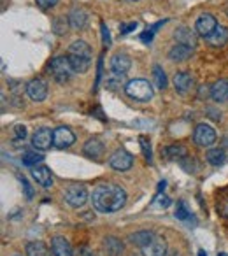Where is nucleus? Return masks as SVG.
<instances>
[{
	"mask_svg": "<svg viewBox=\"0 0 228 256\" xmlns=\"http://www.w3.org/2000/svg\"><path fill=\"white\" fill-rule=\"evenodd\" d=\"M126 204V192L120 184L104 182L96 184L92 192V206L96 212L114 214Z\"/></svg>",
	"mask_w": 228,
	"mask_h": 256,
	"instance_id": "nucleus-1",
	"label": "nucleus"
},
{
	"mask_svg": "<svg viewBox=\"0 0 228 256\" xmlns=\"http://www.w3.org/2000/svg\"><path fill=\"white\" fill-rule=\"evenodd\" d=\"M125 93L137 102H150L154 96V90L148 79H132L125 84Z\"/></svg>",
	"mask_w": 228,
	"mask_h": 256,
	"instance_id": "nucleus-2",
	"label": "nucleus"
},
{
	"mask_svg": "<svg viewBox=\"0 0 228 256\" xmlns=\"http://www.w3.org/2000/svg\"><path fill=\"white\" fill-rule=\"evenodd\" d=\"M48 74H50L56 82H60V84H65V82L70 81L74 70H72L70 64H68L67 54H65V56L51 58V62L48 64Z\"/></svg>",
	"mask_w": 228,
	"mask_h": 256,
	"instance_id": "nucleus-3",
	"label": "nucleus"
},
{
	"mask_svg": "<svg viewBox=\"0 0 228 256\" xmlns=\"http://www.w3.org/2000/svg\"><path fill=\"white\" fill-rule=\"evenodd\" d=\"M88 198H90V193H88V190H86V186H82V184H70V186H67L64 192V200L70 207H74V209L82 207L88 202Z\"/></svg>",
	"mask_w": 228,
	"mask_h": 256,
	"instance_id": "nucleus-4",
	"label": "nucleus"
},
{
	"mask_svg": "<svg viewBox=\"0 0 228 256\" xmlns=\"http://www.w3.org/2000/svg\"><path fill=\"white\" fill-rule=\"evenodd\" d=\"M193 140L196 146L209 148L216 142V130L207 123H198L193 130Z\"/></svg>",
	"mask_w": 228,
	"mask_h": 256,
	"instance_id": "nucleus-5",
	"label": "nucleus"
},
{
	"mask_svg": "<svg viewBox=\"0 0 228 256\" xmlns=\"http://www.w3.org/2000/svg\"><path fill=\"white\" fill-rule=\"evenodd\" d=\"M109 165H110V168L116 172H126L132 168L134 156L128 153V151L122 148V150H116L112 153V156L109 158Z\"/></svg>",
	"mask_w": 228,
	"mask_h": 256,
	"instance_id": "nucleus-6",
	"label": "nucleus"
},
{
	"mask_svg": "<svg viewBox=\"0 0 228 256\" xmlns=\"http://www.w3.org/2000/svg\"><path fill=\"white\" fill-rule=\"evenodd\" d=\"M76 142V136L70 128L67 126H58L53 130V146L58 150H67Z\"/></svg>",
	"mask_w": 228,
	"mask_h": 256,
	"instance_id": "nucleus-7",
	"label": "nucleus"
},
{
	"mask_svg": "<svg viewBox=\"0 0 228 256\" xmlns=\"http://www.w3.org/2000/svg\"><path fill=\"white\" fill-rule=\"evenodd\" d=\"M32 146L37 151H48L53 146V130L51 128H39L32 136Z\"/></svg>",
	"mask_w": 228,
	"mask_h": 256,
	"instance_id": "nucleus-8",
	"label": "nucleus"
},
{
	"mask_svg": "<svg viewBox=\"0 0 228 256\" xmlns=\"http://www.w3.org/2000/svg\"><path fill=\"white\" fill-rule=\"evenodd\" d=\"M216 26H218L216 18H214L212 14H209V12H204V14H200L198 18H196V22H195L196 34H198L200 37H206V39L214 32V30H216Z\"/></svg>",
	"mask_w": 228,
	"mask_h": 256,
	"instance_id": "nucleus-9",
	"label": "nucleus"
},
{
	"mask_svg": "<svg viewBox=\"0 0 228 256\" xmlns=\"http://www.w3.org/2000/svg\"><path fill=\"white\" fill-rule=\"evenodd\" d=\"M26 95L34 100V102H42L48 96V84L44 79L36 78L26 84Z\"/></svg>",
	"mask_w": 228,
	"mask_h": 256,
	"instance_id": "nucleus-10",
	"label": "nucleus"
},
{
	"mask_svg": "<svg viewBox=\"0 0 228 256\" xmlns=\"http://www.w3.org/2000/svg\"><path fill=\"white\" fill-rule=\"evenodd\" d=\"M140 254L142 256H167V242L160 235H154V238L140 248Z\"/></svg>",
	"mask_w": 228,
	"mask_h": 256,
	"instance_id": "nucleus-11",
	"label": "nucleus"
},
{
	"mask_svg": "<svg viewBox=\"0 0 228 256\" xmlns=\"http://www.w3.org/2000/svg\"><path fill=\"white\" fill-rule=\"evenodd\" d=\"M174 88L178 93L186 95V93L195 88V78H193L190 72H178V74L174 76Z\"/></svg>",
	"mask_w": 228,
	"mask_h": 256,
	"instance_id": "nucleus-12",
	"label": "nucleus"
},
{
	"mask_svg": "<svg viewBox=\"0 0 228 256\" xmlns=\"http://www.w3.org/2000/svg\"><path fill=\"white\" fill-rule=\"evenodd\" d=\"M30 174H32L34 181H36L37 184L42 186V188H51V186H53V174H51V170L46 167V165L32 167Z\"/></svg>",
	"mask_w": 228,
	"mask_h": 256,
	"instance_id": "nucleus-13",
	"label": "nucleus"
},
{
	"mask_svg": "<svg viewBox=\"0 0 228 256\" xmlns=\"http://www.w3.org/2000/svg\"><path fill=\"white\" fill-rule=\"evenodd\" d=\"M130 67H132V60L128 58V54L118 53L110 58V70H112V74L125 76L130 70Z\"/></svg>",
	"mask_w": 228,
	"mask_h": 256,
	"instance_id": "nucleus-14",
	"label": "nucleus"
},
{
	"mask_svg": "<svg viewBox=\"0 0 228 256\" xmlns=\"http://www.w3.org/2000/svg\"><path fill=\"white\" fill-rule=\"evenodd\" d=\"M68 23H70L72 30H82L88 23V12L82 8H72V11L68 12Z\"/></svg>",
	"mask_w": 228,
	"mask_h": 256,
	"instance_id": "nucleus-15",
	"label": "nucleus"
},
{
	"mask_svg": "<svg viewBox=\"0 0 228 256\" xmlns=\"http://www.w3.org/2000/svg\"><path fill=\"white\" fill-rule=\"evenodd\" d=\"M174 37H176V40H178L179 44L195 48L196 39H198V34H196V30H192V28H188V26H179V28L176 30Z\"/></svg>",
	"mask_w": 228,
	"mask_h": 256,
	"instance_id": "nucleus-16",
	"label": "nucleus"
},
{
	"mask_svg": "<svg viewBox=\"0 0 228 256\" xmlns=\"http://www.w3.org/2000/svg\"><path fill=\"white\" fill-rule=\"evenodd\" d=\"M51 252H53V256H74L68 240L62 235L51 238Z\"/></svg>",
	"mask_w": 228,
	"mask_h": 256,
	"instance_id": "nucleus-17",
	"label": "nucleus"
},
{
	"mask_svg": "<svg viewBox=\"0 0 228 256\" xmlns=\"http://www.w3.org/2000/svg\"><path fill=\"white\" fill-rule=\"evenodd\" d=\"M193 54V48L184 46V44H176L168 50V60L176 62V64H181V62H186L188 58H192Z\"/></svg>",
	"mask_w": 228,
	"mask_h": 256,
	"instance_id": "nucleus-18",
	"label": "nucleus"
},
{
	"mask_svg": "<svg viewBox=\"0 0 228 256\" xmlns=\"http://www.w3.org/2000/svg\"><path fill=\"white\" fill-rule=\"evenodd\" d=\"M104 151H106L104 142L100 139H95V137L88 139L84 142V146H82V153H84L86 156H90V158H95V160H98V158L102 156Z\"/></svg>",
	"mask_w": 228,
	"mask_h": 256,
	"instance_id": "nucleus-19",
	"label": "nucleus"
},
{
	"mask_svg": "<svg viewBox=\"0 0 228 256\" xmlns=\"http://www.w3.org/2000/svg\"><path fill=\"white\" fill-rule=\"evenodd\" d=\"M210 98L218 104L226 102L228 100V81L226 79H220V81H216L212 86H210Z\"/></svg>",
	"mask_w": 228,
	"mask_h": 256,
	"instance_id": "nucleus-20",
	"label": "nucleus"
},
{
	"mask_svg": "<svg viewBox=\"0 0 228 256\" xmlns=\"http://www.w3.org/2000/svg\"><path fill=\"white\" fill-rule=\"evenodd\" d=\"M104 249H106L107 256H122L125 251V244L120 240L118 237H106L104 238Z\"/></svg>",
	"mask_w": 228,
	"mask_h": 256,
	"instance_id": "nucleus-21",
	"label": "nucleus"
},
{
	"mask_svg": "<svg viewBox=\"0 0 228 256\" xmlns=\"http://www.w3.org/2000/svg\"><path fill=\"white\" fill-rule=\"evenodd\" d=\"M207 42H209V46H212V48L224 46V44L228 42V28H226V26L218 25L216 30H214V32L207 37Z\"/></svg>",
	"mask_w": 228,
	"mask_h": 256,
	"instance_id": "nucleus-22",
	"label": "nucleus"
},
{
	"mask_svg": "<svg viewBox=\"0 0 228 256\" xmlns=\"http://www.w3.org/2000/svg\"><path fill=\"white\" fill-rule=\"evenodd\" d=\"M26 256H53L46 244L42 240H30L25 248Z\"/></svg>",
	"mask_w": 228,
	"mask_h": 256,
	"instance_id": "nucleus-23",
	"label": "nucleus"
},
{
	"mask_svg": "<svg viewBox=\"0 0 228 256\" xmlns=\"http://www.w3.org/2000/svg\"><path fill=\"white\" fill-rule=\"evenodd\" d=\"M153 238H154V234L150 230H139V232H134L132 235H128V242L132 246H137V248H144V246L150 244Z\"/></svg>",
	"mask_w": 228,
	"mask_h": 256,
	"instance_id": "nucleus-24",
	"label": "nucleus"
},
{
	"mask_svg": "<svg viewBox=\"0 0 228 256\" xmlns=\"http://www.w3.org/2000/svg\"><path fill=\"white\" fill-rule=\"evenodd\" d=\"M67 53L70 54H78V56H82V58H88V60H92V48H90V44L86 42V40H74V42L68 46Z\"/></svg>",
	"mask_w": 228,
	"mask_h": 256,
	"instance_id": "nucleus-25",
	"label": "nucleus"
},
{
	"mask_svg": "<svg viewBox=\"0 0 228 256\" xmlns=\"http://www.w3.org/2000/svg\"><path fill=\"white\" fill-rule=\"evenodd\" d=\"M67 58H68V64H70L72 70H74L76 74H84V72L90 68V64H92V60H88V58H82V56H78V54L67 53Z\"/></svg>",
	"mask_w": 228,
	"mask_h": 256,
	"instance_id": "nucleus-26",
	"label": "nucleus"
},
{
	"mask_svg": "<svg viewBox=\"0 0 228 256\" xmlns=\"http://www.w3.org/2000/svg\"><path fill=\"white\" fill-rule=\"evenodd\" d=\"M224 150L223 148H212V150H209L207 151V154H206V160L209 162L212 167H220V165H223V162H224Z\"/></svg>",
	"mask_w": 228,
	"mask_h": 256,
	"instance_id": "nucleus-27",
	"label": "nucleus"
},
{
	"mask_svg": "<svg viewBox=\"0 0 228 256\" xmlns=\"http://www.w3.org/2000/svg\"><path fill=\"white\" fill-rule=\"evenodd\" d=\"M153 81H154V86H156L158 90H165L167 88V74H165V70L162 68V65H153Z\"/></svg>",
	"mask_w": 228,
	"mask_h": 256,
	"instance_id": "nucleus-28",
	"label": "nucleus"
},
{
	"mask_svg": "<svg viewBox=\"0 0 228 256\" xmlns=\"http://www.w3.org/2000/svg\"><path fill=\"white\" fill-rule=\"evenodd\" d=\"M165 156L170 158V160H181V158H188V150L184 146H168L164 150Z\"/></svg>",
	"mask_w": 228,
	"mask_h": 256,
	"instance_id": "nucleus-29",
	"label": "nucleus"
},
{
	"mask_svg": "<svg viewBox=\"0 0 228 256\" xmlns=\"http://www.w3.org/2000/svg\"><path fill=\"white\" fill-rule=\"evenodd\" d=\"M44 160V156L40 153H36V151H30V153H25L22 158L23 165H26V167H37V165L40 164V162Z\"/></svg>",
	"mask_w": 228,
	"mask_h": 256,
	"instance_id": "nucleus-30",
	"label": "nucleus"
},
{
	"mask_svg": "<svg viewBox=\"0 0 228 256\" xmlns=\"http://www.w3.org/2000/svg\"><path fill=\"white\" fill-rule=\"evenodd\" d=\"M68 26H70L68 18H64V16H58V18L53 22V30H54V34H56V36H65Z\"/></svg>",
	"mask_w": 228,
	"mask_h": 256,
	"instance_id": "nucleus-31",
	"label": "nucleus"
},
{
	"mask_svg": "<svg viewBox=\"0 0 228 256\" xmlns=\"http://www.w3.org/2000/svg\"><path fill=\"white\" fill-rule=\"evenodd\" d=\"M164 23H167V20H164V22H158V23H154L153 26H150V28H148L146 32L140 36V40H142L144 44H151V40H153V36L156 34V28H160Z\"/></svg>",
	"mask_w": 228,
	"mask_h": 256,
	"instance_id": "nucleus-32",
	"label": "nucleus"
},
{
	"mask_svg": "<svg viewBox=\"0 0 228 256\" xmlns=\"http://www.w3.org/2000/svg\"><path fill=\"white\" fill-rule=\"evenodd\" d=\"M176 218L181 221L190 220V209L186 207L184 202H178V206H176Z\"/></svg>",
	"mask_w": 228,
	"mask_h": 256,
	"instance_id": "nucleus-33",
	"label": "nucleus"
},
{
	"mask_svg": "<svg viewBox=\"0 0 228 256\" xmlns=\"http://www.w3.org/2000/svg\"><path fill=\"white\" fill-rule=\"evenodd\" d=\"M20 181H22V188H23V195H25V198L32 200L34 198V188H32V184L28 182V179L20 178Z\"/></svg>",
	"mask_w": 228,
	"mask_h": 256,
	"instance_id": "nucleus-34",
	"label": "nucleus"
},
{
	"mask_svg": "<svg viewBox=\"0 0 228 256\" xmlns=\"http://www.w3.org/2000/svg\"><path fill=\"white\" fill-rule=\"evenodd\" d=\"M140 148H142V151H144V156H146V160L150 162H153V158H151V146H150V140L146 139V137H140Z\"/></svg>",
	"mask_w": 228,
	"mask_h": 256,
	"instance_id": "nucleus-35",
	"label": "nucleus"
},
{
	"mask_svg": "<svg viewBox=\"0 0 228 256\" xmlns=\"http://www.w3.org/2000/svg\"><path fill=\"white\" fill-rule=\"evenodd\" d=\"M100 30H102V42L106 48L110 46V34H109V28L104 22H100Z\"/></svg>",
	"mask_w": 228,
	"mask_h": 256,
	"instance_id": "nucleus-36",
	"label": "nucleus"
},
{
	"mask_svg": "<svg viewBox=\"0 0 228 256\" xmlns=\"http://www.w3.org/2000/svg\"><path fill=\"white\" fill-rule=\"evenodd\" d=\"M12 132H14L16 140H23L26 137V126L25 124H16V126L12 128Z\"/></svg>",
	"mask_w": 228,
	"mask_h": 256,
	"instance_id": "nucleus-37",
	"label": "nucleus"
},
{
	"mask_svg": "<svg viewBox=\"0 0 228 256\" xmlns=\"http://www.w3.org/2000/svg\"><path fill=\"white\" fill-rule=\"evenodd\" d=\"M36 2L42 11H50V9H53L58 4V0H36Z\"/></svg>",
	"mask_w": 228,
	"mask_h": 256,
	"instance_id": "nucleus-38",
	"label": "nucleus"
},
{
	"mask_svg": "<svg viewBox=\"0 0 228 256\" xmlns=\"http://www.w3.org/2000/svg\"><path fill=\"white\" fill-rule=\"evenodd\" d=\"M136 28H137V22L122 23V25H120V30H122V34H130V32H134Z\"/></svg>",
	"mask_w": 228,
	"mask_h": 256,
	"instance_id": "nucleus-39",
	"label": "nucleus"
},
{
	"mask_svg": "<svg viewBox=\"0 0 228 256\" xmlns=\"http://www.w3.org/2000/svg\"><path fill=\"white\" fill-rule=\"evenodd\" d=\"M78 256H95V252L90 248H86V246H82V248L78 249Z\"/></svg>",
	"mask_w": 228,
	"mask_h": 256,
	"instance_id": "nucleus-40",
	"label": "nucleus"
},
{
	"mask_svg": "<svg viewBox=\"0 0 228 256\" xmlns=\"http://www.w3.org/2000/svg\"><path fill=\"white\" fill-rule=\"evenodd\" d=\"M156 204H158V206H160V207H168V206H170V200H168V196L167 195H162V196H156Z\"/></svg>",
	"mask_w": 228,
	"mask_h": 256,
	"instance_id": "nucleus-41",
	"label": "nucleus"
},
{
	"mask_svg": "<svg viewBox=\"0 0 228 256\" xmlns=\"http://www.w3.org/2000/svg\"><path fill=\"white\" fill-rule=\"evenodd\" d=\"M221 212H223V216H224V218H228V198L224 200L223 207H221Z\"/></svg>",
	"mask_w": 228,
	"mask_h": 256,
	"instance_id": "nucleus-42",
	"label": "nucleus"
},
{
	"mask_svg": "<svg viewBox=\"0 0 228 256\" xmlns=\"http://www.w3.org/2000/svg\"><path fill=\"white\" fill-rule=\"evenodd\" d=\"M207 110H209V112H210L209 116L212 118V120H220V118H221V116H220V112H216V110H214V109H207Z\"/></svg>",
	"mask_w": 228,
	"mask_h": 256,
	"instance_id": "nucleus-43",
	"label": "nucleus"
},
{
	"mask_svg": "<svg viewBox=\"0 0 228 256\" xmlns=\"http://www.w3.org/2000/svg\"><path fill=\"white\" fill-rule=\"evenodd\" d=\"M198 256H207V252L204 251V249H200V251H198Z\"/></svg>",
	"mask_w": 228,
	"mask_h": 256,
	"instance_id": "nucleus-44",
	"label": "nucleus"
},
{
	"mask_svg": "<svg viewBox=\"0 0 228 256\" xmlns=\"http://www.w3.org/2000/svg\"><path fill=\"white\" fill-rule=\"evenodd\" d=\"M218 256H228V254H226V252H220Z\"/></svg>",
	"mask_w": 228,
	"mask_h": 256,
	"instance_id": "nucleus-45",
	"label": "nucleus"
},
{
	"mask_svg": "<svg viewBox=\"0 0 228 256\" xmlns=\"http://www.w3.org/2000/svg\"><path fill=\"white\" fill-rule=\"evenodd\" d=\"M224 12H226V16H228V6H226V8H224Z\"/></svg>",
	"mask_w": 228,
	"mask_h": 256,
	"instance_id": "nucleus-46",
	"label": "nucleus"
},
{
	"mask_svg": "<svg viewBox=\"0 0 228 256\" xmlns=\"http://www.w3.org/2000/svg\"><path fill=\"white\" fill-rule=\"evenodd\" d=\"M128 2H137V0H128Z\"/></svg>",
	"mask_w": 228,
	"mask_h": 256,
	"instance_id": "nucleus-47",
	"label": "nucleus"
},
{
	"mask_svg": "<svg viewBox=\"0 0 228 256\" xmlns=\"http://www.w3.org/2000/svg\"><path fill=\"white\" fill-rule=\"evenodd\" d=\"M14 256H20V254H14Z\"/></svg>",
	"mask_w": 228,
	"mask_h": 256,
	"instance_id": "nucleus-48",
	"label": "nucleus"
}]
</instances>
